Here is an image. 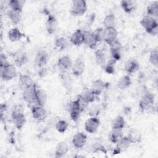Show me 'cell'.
<instances>
[{
	"mask_svg": "<svg viewBox=\"0 0 158 158\" xmlns=\"http://www.w3.org/2000/svg\"><path fill=\"white\" fill-rule=\"evenodd\" d=\"M68 127H69L68 123L64 120H59L55 124V128L56 130L60 133H63L65 132V131L68 128Z\"/></svg>",
	"mask_w": 158,
	"mask_h": 158,
	"instance_id": "39",
	"label": "cell"
},
{
	"mask_svg": "<svg viewBox=\"0 0 158 158\" xmlns=\"http://www.w3.org/2000/svg\"><path fill=\"white\" fill-rule=\"evenodd\" d=\"M131 144L133 143L128 138V136H123L116 143V148L114 151V153H120L122 151H123L128 149Z\"/></svg>",
	"mask_w": 158,
	"mask_h": 158,
	"instance_id": "13",
	"label": "cell"
},
{
	"mask_svg": "<svg viewBox=\"0 0 158 158\" xmlns=\"http://www.w3.org/2000/svg\"><path fill=\"white\" fill-rule=\"evenodd\" d=\"M124 68L128 73H133L138 70L139 65L136 60L130 59L125 62Z\"/></svg>",
	"mask_w": 158,
	"mask_h": 158,
	"instance_id": "21",
	"label": "cell"
},
{
	"mask_svg": "<svg viewBox=\"0 0 158 158\" xmlns=\"http://www.w3.org/2000/svg\"><path fill=\"white\" fill-rule=\"evenodd\" d=\"M48 100V94L43 89H36V103L40 106H44Z\"/></svg>",
	"mask_w": 158,
	"mask_h": 158,
	"instance_id": "22",
	"label": "cell"
},
{
	"mask_svg": "<svg viewBox=\"0 0 158 158\" xmlns=\"http://www.w3.org/2000/svg\"><path fill=\"white\" fill-rule=\"evenodd\" d=\"M27 60V55L24 53H20L17 55V56L14 60V62L15 64V65L18 67H20L22 65L25 64Z\"/></svg>",
	"mask_w": 158,
	"mask_h": 158,
	"instance_id": "42",
	"label": "cell"
},
{
	"mask_svg": "<svg viewBox=\"0 0 158 158\" xmlns=\"http://www.w3.org/2000/svg\"><path fill=\"white\" fill-rule=\"evenodd\" d=\"M149 60L150 63L156 67L158 65V50L157 48H155L151 50L149 53Z\"/></svg>",
	"mask_w": 158,
	"mask_h": 158,
	"instance_id": "38",
	"label": "cell"
},
{
	"mask_svg": "<svg viewBox=\"0 0 158 158\" xmlns=\"http://www.w3.org/2000/svg\"><path fill=\"white\" fill-rule=\"evenodd\" d=\"M120 6L125 12L130 13L135 9L136 2L131 0H123L120 1Z\"/></svg>",
	"mask_w": 158,
	"mask_h": 158,
	"instance_id": "25",
	"label": "cell"
},
{
	"mask_svg": "<svg viewBox=\"0 0 158 158\" xmlns=\"http://www.w3.org/2000/svg\"><path fill=\"white\" fill-rule=\"evenodd\" d=\"M107 83L104 82L101 79H96L94 80L91 85L90 89L93 94L96 96H99L107 88Z\"/></svg>",
	"mask_w": 158,
	"mask_h": 158,
	"instance_id": "11",
	"label": "cell"
},
{
	"mask_svg": "<svg viewBox=\"0 0 158 158\" xmlns=\"http://www.w3.org/2000/svg\"><path fill=\"white\" fill-rule=\"evenodd\" d=\"M87 10V4L84 0H75L72 2L70 13L73 16H81Z\"/></svg>",
	"mask_w": 158,
	"mask_h": 158,
	"instance_id": "2",
	"label": "cell"
},
{
	"mask_svg": "<svg viewBox=\"0 0 158 158\" xmlns=\"http://www.w3.org/2000/svg\"><path fill=\"white\" fill-rule=\"evenodd\" d=\"M125 125V121L121 115H117L112 121V128L123 129Z\"/></svg>",
	"mask_w": 158,
	"mask_h": 158,
	"instance_id": "35",
	"label": "cell"
},
{
	"mask_svg": "<svg viewBox=\"0 0 158 158\" xmlns=\"http://www.w3.org/2000/svg\"><path fill=\"white\" fill-rule=\"evenodd\" d=\"M154 103V95L149 91L143 95L139 102V108L142 111H146L153 107Z\"/></svg>",
	"mask_w": 158,
	"mask_h": 158,
	"instance_id": "4",
	"label": "cell"
},
{
	"mask_svg": "<svg viewBox=\"0 0 158 158\" xmlns=\"http://www.w3.org/2000/svg\"><path fill=\"white\" fill-rule=\"evenodd\" d=\"M73 61L69 56H64L60 57L57 61V66L60 72H69L71 70Z\"/></svg>",
	"mask_w": 158,
	"mask_h": 158,
	"instance_id": "12",
	"label": "cell"
},
{
	"mask_svg": "<svg viewBox=\"0 0 158 158\" xmlns=\"http://www.w3.org/2000/svg\"><path fill=\"white\" fill-rule=\"evenodd\" d=\"M19 82L20 84V86L24 89L27 88H29L31 86L33 85H34V81L31 77L28 75H20L19 79Z\"/></svg>",
	"mask_w": 158,
	"mask_h": 158,
	"instance_id": "24",
	"label": "cell"
},
{
	"mask_svg": "<svg viewBox=\"0 0 158 158\" xmlns=\"http://www.w3.org/2000/svg\"><path fill=\"white\" fill-rule=\"evenodd\" d=\"M78 97L87 104L94 102L99 100V96L93 94L90 88L83 89V91L78 95Z\"/></svg>",
	"mask_w": 158,
	"mask_h": 158,
	"instance_id": "17",
	"label": "cell"
},
{
	"mask_svg": "<svg viewBox=\"0 0 158 158\" xmlns=\"http://www.w3.org/2000/svg\"><path fill=\"white\" fill-rule=\"evenodd\" d=\"M127 136H128L130 139L132 143H139L141 139V136L140 133L135 129L131 130Z\"/></svg>",
	"mask_w": 158,
	"mask_h": 158,
	"instance_id": "37",
	"label": "cell"
},
{
	"mask_svg": "<svg viewBox=\"0 0 158 158\" xmlns=\"http://www.w3.org/2000/svg\"><path fill=\"white\" fill-rule=\"evenodd\" d=\"M67 110L69 113H70L72 112H75V111H80L81 112L84 111V110L81 107V104H80L78 98L75 101L69 102L67 104Z\"/></svg>",
	"mask_w": 158,
	"mask_h": 158,
	"instance_id": "31",
	"label": "cell"
},
{
	"mask_svg": "<svg viewBox=\"0 0 158 158\" xmlns=\"http://www.w3.org/2000/svg\"><path fill=\"white\" fill-rule=\"evenodd\" d=\"M123 136V129L112 128V131L109 134V138L112 143L116 144L118 141Z\"/></svg>",
	"mask_w": 158,
	"mask_h": 158,
	"instance_id": "32",
	"label": "cell"
},
{
	"mask_svg": "<svg viewBox=\"0 0 158 158\" xmlns=\"http://www.w3.org/2000/svg\"><path fill=\"white\" fill-rule=\"evenodd\" d=\"M116 63L115 61L113 60L112 59H110L107 63H106V64L102 66V69L103 70H104V71L108 73V74H113L115 72V67H114V65Z\"/></svg>",
	"mask_w": 158,
	"mask_h": 158,
	"instance_id": "40",
	"label": "cell"
},
{
	"mask_svg": "<svg viewBox=\"0 0 158 158\" xmlns=\"http://www.w3.org/2000/svg\"><path fill=\"white\" fill-rule=\"evenodd\" d=\"M92 33L98 43L104 40V29L103 28H101V27L97 28Z\"/></svg>",
	"mask_w": 158,
	"mask_h": 158,
	"instance_id": "41",
	"label": "cell"
},
{
	"mask_svg": "<svg viewBox=\"0 0 158 158\" xmlns=\"http://www.w3.org/2000/svg\"><path fill=\"white\" fill-rule=\"evenodd\" d=\"M23 37L22 33L17 28H12L8 32V38L10 41L16 42L19 41Z\"/></svg>",
	"mask_w": 158,
	"mask_h": 158,
	"instance_id": "28",
	"label": "cell"
},
{
	"mask_svg": "<svg viewBox=\"0 0 158 158\" xmlns=\"http://www.w3.org/2000/svg\"><path fill=\"white\" fill-rule=\"evenodd\" d=\"M100 125L99 119L93 116L86 120L85 123V130L89 133H95Z\"/></svg>",
	"mask_w": 158,
	"mask_h": 158,
	"instance_id": "8",
	"label": "cell"
},
{
	"mask_svg": "<svg viewBox=\"0 0 158 158\" xmlns=\"http://www.w3.org/2000/svg\"><path fill=\"white\" fill-rule=\"evenodd\" d=\"M36 86L35 83L33 85L27 88L23 89V92L22 94L23 99L24 101L28 103L32 104L33 102H36Z\"/></svg>",
	"mask_w": 158,
	"mask_h": 158,
	"instance_id": "6",
	"label": "cell"
},
{
	"mask_svg": "<svg viewBox=\"0 0 158 158\" xmlns=\"http://www.w3.org/2000/svg\"><path fill=\"white\" fill-rule=\"evenodd\" d=\"M68 151L69 148L66 143L64 141H60L57 144L56 147L54 156L57 158L63 157L68 152Z\"/></svg>",
	"mask_w": 158,
	"mask_h": 158,
	"instance_id": "23",
	"label": "cell"
},
{
	"mask_svg": "<svg viewBox=\"0 0 158 158\" xmlns=\"http://www.w3.org/2000/svg\"><path fill=\"white\" fill-rule=\"evenodd\" d=\"M54 44L59 50H64L69 46V41L65 37H59L55 40Z\"/></svg>",
	"mask_w": 158,
	"mask_h": 158,
	"instance_id": "36",
	"label": "cell"
},
{
	"mask_svg": "<svg viewBox=\"0 0 158 158\" xmlns=\"http://www.w3.org/2000/svg\"><path fill=\"white\" fill-rule=\"evenodd\" d=\"M11 120L15 127L20 130L25 125L26 123V118L20 108L14 109L11 114Z\"/></svg>",
	"mask_w": 158,
	"mask_h": 158,
	"instance_id": "3",
	"label": "cell"
},
{
	"mask_svg": "<svg viewBox=\"0 0 158 158\" xmlns=\"http://www.w3.org/2000/svg\"><path fill=\"white\" fill-rule=\"evenodd\" d=\"M9 64V62H8L7 57H6V56L5 54L1 53V56H0V67H1V69L4 67V66L8 65Z\"/></svg>",
	"mask_w": 158,
	"mask_h": 158,
	"instance_id": "44",
	"label": "cell"
},
{
	"mask_svg": "<svg viewBox=\"0 0 158 158\" xmlns=\"http://www.w3.org/2000/svg\"><path fill=\"white\" fill-rule=\"evenodd\" d=\"M81 113V112L80 111H75V112H72L69 114H70V117L71 119L73 122H77L80 118Z\"/></svg>",
	"mask_w": 158,
	"mask_h": 158,
	"instance_id": "45",
	"label": "cell"
},
{
	"mask_svg": "<svg viewBox=\"0 0 158 158\" xmlns=\"http://www.w3.org/2000/svg\"><path fill=\"white\" fill-rule=\"evenodd\" d=\"M103 23H104L105 28H115V25H116V23H117V19L114 15L109 14L105 17Z\"/></svg>",
	"mask_w": 158,
	"mask_h": 158,
	"instance_id": "34",
	"label": "cell"
},
{
	"mask_svg": "<svg viewBox=\"0 0 158 158\" xmlns=\"http://www.w3.org/2000/svg\"><path fill=\"white\" fill-rule=\"evenodd\" d=\"M110 56L111 59L117 62L121 59V51L110 50Z\"/></svg>",
	"mask_w": 158,
	"mask_h": 158,
	"instance_id": "43",
	"label": "cell"
},
{
	"mask_svg": "<svg viewBox=\"0 0 158 158\" xmlns=\"http://www.w3.org/2000/svg\"><path fill=\"white\" fill-rule=\"evenodd\" d=\"M31 114L33 118L38 122H43L47 117L48 114L43 106H35L31 109Z\"/></svg>",
	"mask_w": 158,
	"mask_h": 158,
	"instance_id": "9",
	"label": "cell"
},
{
	"mask_svg": "<svg viewBox=\"0 0 158 158\" xmlns=\"http://www.w3.org/2000/svg\"><path fill=\"white\" fill-rule=\"evenodd\" d=\"M140 24L144 28L146 31L153 35L158 33V23L156 19L149 15H145L141 20Z\"/></svg>",
	"mask_w": 158,
	"mask_h": 158,
	"instance_id": "1",
	"label": "cell"
},
{
	"mask_svg": "<svg viewBox=\"0 0 158 158\" xmlns=\"http://www.w3.org/2000/svg\"><path fill=\"white\" fill-rule=\"evenodd\" d=\"M87 141V136L83 132H78L72 138V143L73 146L77 149L84 147Z\"/></svg>",
	"mask_w": 158,
	"mask_h": 158,
	"instance_id": "14",
	"label": "cell"
},
{
	"mask_svg": "<svg viewBox=\"0 0 158 158\" xmlns=\"http://www.w3.org/2000/svg\"><path fill=\"white\" fill-rule=\"evenodd\" d=\"M94 56H95L96 62L99 65L102 67L106 64V53L103 49H97L95 51Z\"/></svg>",
	"mask_w": 158,
	"mask_h": 158,
	"instance_id": "30",
	"label": "cell"
},
{
	"mask_svg": "<svg viewBox=\"0 0 158 158\" xmlns=\"http://www.w3.org/2000/svg\"><path fill=\"white\" fill-rule=\"evenodd\" d=\"M131 84V80L130 77L128 75L122 76L117 81V86L120 89H125L130 86Z\"/></svg>",
	"mask_w": 158,
	"mask_h": 158,
	"instance_id": "27",
	"label": "cell"
},
{
	"mask_svg": "<svg viewBox=\"0 0 158 158\" xmlns=\"http://www.w3.org/2000/svg\"><path fill=\"white\" fill-rule=\"evenodd\" d=\"M83 33L85 37L84 44H85L90 49H94L98 42L94 36L93 33L88 30H83Z\"/></svg>",
	"mask_w": 158,
	"mask_h": 158,
	"instance_id": "20",
	"label": "cell"
},
{
	"mask_svg": "<svg viewBox=\"0 0 158 158\" xmlns=\"http://www.w3.org/2000/svg\"><path fill=\"white\" fill-rule=\"evenodd\" d=\"M118 31L115 28H104V41L109 45L117 39Z\"/></svg>",
	"mask_w": 158,
	"mask_h": 158,
	"instance_id": "18",
	"label": "cell"
},
{
	"mask_svg": "<svg viewBox=\"0 0 158 158\" xmlns=\"http://www.w3.org/2000/svg\"><path fill=\"white\" fill-rule=\"evenodd\" d=\"M57 20L55 16L51 14L49 15L46 22V29L48 33L50 35L55 33L57 28Z\"/></svg>",
	"mask_w": 158,
	"mask_h": 158,
	"instance_id": "19",
	"label": "cell"
},
{
	"mask_svg": "<svg viewBox=\"0 0 158 158\" xmlns=\"http://www.w3.org/2000/svg\"><path fill=\"white\" fill-rule=\"evenodd\" d=\"M17 72L15 65L9 64L1 69V78L3 80L9 81L17 76Z\"/></svg>",
	"mask_w": 158,
	"mask_h": 158,
	"instance_id": "5",
	"label": "cell"
},
{
	"mask_svg": "<svg viewBox=\"0 0 158 158\" xmlns=\"http://www.w3.org/2000/svg\"><path fill=\"white\" fill-rule=\"evenodd\" d=\"M146 15L154 19L158 17V2L154 1L150 3L146 9Z\"/></svg>",
	"mask_w": 158,
	"mask_h": 158,
	"instance_id": "29",
	"label": "cell"
},
{
	"mask_svg": "<svg viewBox=\"0 0 158 158\" xmlns=\"http://www.w3.org/2000/svg\"><path fill=\"white\" fill-rule=\"evenodd\" d=\"M46 73V72L45 69H42L40 71V72H39V75H40V77H44Z\"/></svg>",
	"mask_w": 158,
	"mask_h": 158,
	"instance_id": "46",
	"label": "cell"
},
{
	"mask_svg": "<svg viewBox=\"0 0 158 158\" xmlns=\"http://www.w3.org/2000/svg\"><path fill=\"white\" fill-rule=\"evenodd\" d=\"M59 78L63 87L67 91L70 92L73 87V80L69 73V72H60Z\"/></svg>",
	"mask_w": 158,
	"mask_h": 158,
	"instance_id": "7",
	"label": "cell"
},
{
	"mask_svg": "<svg viewBox=\"0 0 158 158\" xmlns=\"http://www.w3.org/2000/svg\"><path fill=\"white\" fill-rule=\"evenodd\" d=\"M7 15L10 21L15 25L18 24L22 17V12L18 10H14L10 9L7 12Z\"/></svg>",
	"mask_w": 158,
	"mask_h": 158,
	"instance_id": "26",
	"label": "cell"
},
{
	"mask_svg": "<svg viewBox=\"0 0 158 158\" xmlns=\"http://www.w3.org/2000/svg\"><path fill=\"white\" fill-rule=\"evenodd\" d=\"M49 60L48 53L44 50L39 51L35 57V63L40 68L46 65Z\"/></svg>",
	"mask_w": 158,
	"mask_h": 158,
	"instance_id": "16",
	"label": "cell"
},
{
	"mask_svg": "<svg viewBox=\"0 0 158 158\" xmlns=\"http://www.w3.org/2000/svg\"><path fill=\"white\" fill-rule=\"evenodd\" d=\"M85 62L81 57H78L73 62L71 70L72 74L75 77L81 76L85 71Z\"/></svg>",
	"mask_w": 158,
	"mask_h": 158,
	"instance_id": "10",
	"label": "cell"
},
{
	"mask_svg": "<svg viewBox=\"0 0 158 158\" xmlns=\"http://www.w3.org/2000/svg\"><path fill=\"white\" fill-rule=\"evenodd\" d=\"M25 1L22 0H10L8 2L10 9L18 11H23V8Z\"/></svg>",
	"mask_w": 158,
	"mask_h": 158,
	"instance_id": "33",
	"label": "cell"
},
{
	"mask_svg": "<svg viewBox=\"0 0 158 158\" xmlns=\"http://www.w3.org/2000/svg\"><path fill=\"white\" fill-rule=\"evenodd\" d=\"M70 43L76 46H80L85 42V37L83 31L80 29L76 30L70 36Z\"/></svg>",
	"mask_w": 158,
	"mask_h": 158,
	"instance_id": "15",
	"label": "cell"
}]
</instances>
